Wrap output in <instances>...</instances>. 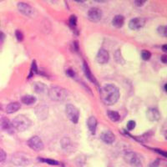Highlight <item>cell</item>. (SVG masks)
<instances>
[{
	"label": "cell",
	"mask_w": 167,
	"mask_h": 167,
	"mask_svg": "<svg viewBox=\"0 0 167 167\" xmlns=\"http://www.w3.org/2000/svg\"><path fill=\"white\" fill-rule=\"evenodd\" d=\"M102 101L108 106L115 104L120 98L119 89L113 84H106L100 89L99 91Z\"/></svg>",
	"instance_id": "6da1fadb"
},
{
	"label": "cell",
	"mask_w": 167,
	"mask_h": 167,
	"mask_svg": "<svg viewBox=\"0 0 167 167\" xmlns=\"http://www.w3.org/2000/svg\"><path fill=\"white\" fill-rule=\"evenodd\" d=\"M67 91L59 86L52 87L49 90V96L54 101H63L67 98Z\"/></svg>",
	"instance_id": "7a4b0ae2"
},
{
	"label": "cell",
	"mask_w": 167,
	"mask_h": 167,
	"mask_svg": "<svg viewBox=\"0 0 167 167\" xmlns=\"http://www.w3.org/2000/svg\"><path fill=\"white\" fill-rule=\"evenodd\" d=\"M12 125L18 131H24L31 125V121L24 115H18L13 120Z\"/></svg>",
	"instance_id": "3957f363"
},
{
	"label": "cell",
	"mask_w": 167,
	"mask_h": 167,
	"mask_svg": "<svg viewBox=\"0 0 167 167\" xmlns=\"http://www.w3.org/2000/svg\"><path fill=\"white\" fill-rule=\"evenodd\" d=\"M11 161L15 165L24 166L31 163V158L24 153H15L12 156Z\"/></svg>",
	"instance_id": "277c9868"
},
{
	"label": "cell",
	"mask_w": 167,
	"mask_h": 167,
	"mask_svg": "<svg viewBox=\"0 0 167 167\" xmlns=\"http://www.w3.org/2000/svg\"><path fill=\"white\" fill-rule=\"evenodd\" d=\"M124 159L125 162L130 165L134 167H141L142 162L140 156L133 151H126L124 155Z\"/></svg>",
	"instance_id": "5b68a950"
},
{
	"label": "cell",
	"mask_w": 167,
	"mask_h": 167,
	"mask_svg": "<svg viewBox=\"0 0 167 167\" xmlns=\"http://www.w3.org/2000/svg\"><path fill=\"white\" fill-rule=\"evenodd\" d=\"M66 115L69 120L72 121L74 124H77L79 121V117H80V112L76 107L73 105H67L65 108Z\"/></svg>",
	"instance_id": "8992f818"
},
{
	"label": "cell",
	"mask_w": 167,
	"mask_h": 167,
	"mask_svg": "<svg viewBox=\"0 0 167 167\" xmlns=\"http://www.w3.org/2000/svg\"><path fill=\"white\" fill-rule=\"evenodd\" d=\"M28 145L31 149H33L35 151H40L44 149V147L42 140L37 135H34L29 139V141H28Z\"/></svg>",
	"instance_id": "52a82bcc"
},
{
	"label": "cell",
	"mask_w": 167,
	"mask_h": 167,
	"mask_svg": "<svg viewBox=\"0 0 167 167\" xmlns=\"http://www.w3.org/2000/svg\"><path fill=\"white\" fill-rule=\"evenodd\" d=\"M102 18V11L99 8H91L88 12V18L91 22H99Z\"/></svg>",
	"instance_id": "ba28073f"
},
{
	"label": "cell",
	"mask_w": 167,
	"mask_h": 167,
	"mask_svg": "<svg viewBox=\"0 0 167 167\" xmlns=\"http://www.w3.org/2000/svg\"><path fill=\"white\" fill-rule=\"evenodd\" d=\"M145 19L143 18H132L129 23V27L132 30H138L145 25Z\"/></svg>",
	"instance_id": "9c48e42d"
},
{
	"label": "cell",
	"mask_w": 167,
	"mask_h": 167,
	"mask_svg": "<svg viewBox=\"0 0 167 167\" xmlns=\"http://www.w3.org/2000/svg\"><path fill=\"white\" fill-rule=\"evenodd\" d=\"M18 8L19 11L21 12L22 14H24V15H27V16H33V14H34V10L33 8L30 5H29L28 4H25V3H18Z\"/></svg>",
	"instance_id": "30bf717a"
},
{
	"label": "cell",
	"mask_w": 167,
	"mask_h": 167,
	"mask_svg": "<svg viewBox=\"0 0 167 167\" xmlns=\"http://www.w3.org/2000/svg\"><path fill=\"white\" fill-rule=\"evenodd\" d=\"M109 55L108 53V51L104 49H99L97 54V56H96V60L99 64H106L107 62L109 61Z\"/></svg>",
	"instance_id": "8fae6325"
},
{
	"label": "cell",
	"mask_w": 167,
	"mask_h": 167,
	"mask_svg": "<svg viewBox=\"0 0 167 167\" xmlns=\"http://www.w3.org/2000/svg\"><path fill=\"white\" fill-rule=\"evenodd\" d=\"M100 138L106 144H111V143L115 141V134H113L111 131H106L102 133L101 135H100Z\"/></svg>",
	"instance_id": "7c38bea8"
},
{
	"label": "cell",
	"mask_w": 167,
	"mask_h": 167,
	"mask_svg": "<svg viewBox=\"0 0 167 167\" xmlns=\"http://www.w3.org/2000/svg\"><path fill=\"white\" fill-rule=\"evenodd\" d=\"M35 113L39 120H44L47 118L49 111H48V108L46 106H39L35 109Z\"/></svg>",
	"instance_id": "4fadbf2b"
},
{
	"label": "cell",
	"mask_w": 167,
	"mask_h": 167,
	"mask_svg": "<svg viewBox=\"0 0 167 167\" xmlns=\"http://www.w3.org/2000/svg\"><path fill=\"white\" fill-rule=\"evenodd\" d=\"M147 118L150 121H156L159 120L160 118V114L159 110L155 108H151L147 111Z\"/></svg>",
	"instance_id": "5bb4252c"
},
{
	"label": "cell",
	"mask_w": 167,
	"mask_h": 167,
	"mask_svg": "<svg viewBox=\"0 0 167 167\" xmlns=\"http://www.w3.org/2000/svg\"><path fill=\"white\" fill-rule=\"evenodd\" d=\"M0 127L3 131H10L13 129V125L10 121L8 120L7 118H3L1 121H0Z\"/></svg>",
	"instance_id": "9a60e30c"
},
{
	"label": "cell",
	"mask_w": 167,
	"mask_h": 167,
	"mask_svg": "<svg viewBox=\"0 0 167 167\" xmlns=\"http://www.w3.org/2000/svg\"><path fill=\"white\" fill-rule=\"evenodd\" d=\"M19 109H20V104L18 102H14V103H10L9 105H8L6 107V112L8 114H12V113L17 112Z\"/></svg>",
	"instance_id": "2e32d148"
},
{
	"label": "cell",
	"mask_w": 167,
	"mask_h": 167,
	"mask_svg": "<svg viewBox=\"0 0 167 167\" xmlns=\"http://www.w3.org/2000/svg\"><path fill=\"white\" fill-rule=\"evenodd\" d=\"M84 71L85 75L87 76L88 79L90 80L91 82H93V83H95V84H97V81H96V80H95V76L92 74L90 69V67H89V65H88L85 62L84 63Z\"/></svg>",
	"instance_id": "e0dca14e"
},
{
	"label": "cell",
	"mask_w": 167,
	"mask_h": 167,
	"mask_svg": "<svg viewBox=\"0 0 167 167\" xmlns=\"http://www.w3.org/2000/svg\"><path fill=\"white\" fill-rule=\"evenodd\" d=\"M124 23V18L122 15H116L115 17H114L112 20L113 25L116 28H120L122 27Z\"/></svg>",
	"instance_id": "ac0fdd59"
},
{
	"label": "cell",
	"mask_w": 167,
	"mask_h": 167,
	"mask_svg": "<svg viewBox=\"0 0 167 167\" xmlns=\"http://www.w3.org/2000/svg\"><path fill=\"white\" fill-rule=\"evenodd\" d=\"M87 124L90 131H91V133H95V130H96V126H97V120L95 119V117H90L87 121Z\"/></svg>",
	"instance_id": "d6986e66"
},
{
	"label": "cell",
	"mask_w": 167,
	"mask_h": 167,
	"mask_svg": "<svg viewBox=\"0 0 167 167\" xmlns=\"http://www.w3.org/2000/svg\"><path fill=\"white\" fill-rule=\"evenodd\" d=\"M21 101H22V103H24V105L30 106V105H33V103H35L36 98L33 97V95H24V96H23L22 99H21Z\"/></svg>",
	"instance_id": "ffe728a7"
},
{
	"label": "cell",
	"mask_w": 167,
	"mask_h": 167,
	"mask_svg": "<svg viewBox=\"0 0 167 167\" xmlns=\"http://www.w3.org/2000/svg\"><path fill=\"white\" fill-rule=\"evenodd\" d=\"M33 89L35 90V92L38 94H43L47 90V87L42 83H35L33 85Z\"/></svg>",
	"instance_id": "44dd1931"
},
{
	"label": "cell",
	"mask_w": 167,
	"mask_h": 167,
	"mask_svg": "<svg viewBox=\"0 0 167 167\" xmlns=\"http://www.w3.org/2000/svg\"><path fill=\"white\" fill-rule=\"evenodd\" d=\"M108 116L112 121H117V120H120V115L116 111H109Z\"/></svg>",
	"instance_id": "7402d4cb"
},
{
	"label": "cell",
	"mask_w": 167,
	"mask_h": 167,
	"mask_svg": "<svg viewBox=\"0 0 167 167\" xmlns=\"http://www.w3.org/2000/svg\"><path fill=\"white\" fill-rule=\"evenodd\" d=\"M62 147L65 150H68L69 148V146H71V144H70V141H69V139L65 138L62 140Z\"/></svg>",
	"instance_id": "603a6c76"
},
{
	"label": "cell",
	"mask_w": 167,
	"mask_h": 167,
	"mask_svg": "<svg viewBox=\"0 0 167 167\" xmlns=\"http://www.w3.org/2000/svg\"><path fill=\"white\" fill-rule=\"evenodd\" d=\"M158 33H160L161 36L166 37L167 35V29L165 26H160L158 28Z\"/></svg>",
	"instance_id": "cb8c5ba5"
},
{
	"label": "cell",
	"mask_w": 167,
	"mask_h": 167,
	"mask_svg": "<svg viewBox=\"0 0 167 167\" xmlns=\"http://www.w3.org/2000/svg\"><path fill=\"white\" fill-rule=\"evenodd\" d=\"M38 73V68H37L36 62L33 61L32 63V67H31V70H30V74H29V78L32 76L33 74H35Z\"/></svg>",
	"instance_id": "d4e9b609"
},
{
	"label": "cell",
	"mask_w": 167,
	"mask_h": 167,
	"mask_svg": "<svg viewBox=\"0 0 167 167\" xmlns=\"http://www.w3.org/2000/svg\"><path fill=\"white\" fill-rule=\"evenodd\" d=\"M141 56L144 60H149L151 57V54L148 50H143L141 53Z\"/></svg>",
	"instance_id": "484cf974"
},
{
	"label": "cell",
	"mask_w": 167,
	"mask_h": 167,
	"mask_svg": "<svg viewBox=\"0 0 167 167\" xmlns=\"http://www.w3.org/2000/svg\"><path fill=\"white\" fill-rule=\"evenodd\" d=\"M69 23L70 25L72 26V27H74V26H76L77 24V17L75 15H71L70 16V18H69Z\"/></svg>",
	"instance_id": "4316f807"
},
{
	"label": "cell",
	"mask_w": 167,
	"mask_h": 167,
	"mask_svg": "<svg viewBox=\"0 0 167 167\" xmlns=\"http://www.w3.org/2000/svg\"><path fill=\"white\" fill-rule=\"evenodd\" d=\"M40 161H43V162H45V163L49 164V165H58V162H57L56 160H49V159H39Z\"/></svg>",
	"instance_id": "83f0119b"
},
{
	"label": "cell",
	"mask_w": 167,
	"mask_h": 167,
	"mask_svg": "<svg viewBox=\"0 0 167 167\" xmlns=\"http://www.w3.org/2000/svg\"><path fill=\"white\" fill-rule=\"evenodd\" d=\"M15 36L17 38V39L18 41H23L24 40V34L23 33L20 31V30H16L15 32Z\"/></svg>",
	"instance_id": "f1b7e54d"
},
{
	"label": "cell",
	"mask_w": 167,
	"mask_h": 167,
	"mask_svg": "<svg viewBox=\"0 0 167 167\" xmlns=\"http://www.w3.org/2000/svg\"><path fill=\"white\" fill-rule=\"evenodd\" d=\"M127 129L129 131H132V130H134V127H135V122H134V120H130L129 122L127 123Z\"/></svg>",
	"instance_id": "f546056e"
},
{
	"label": "cell",
	"mask_w": 167,
	"mask_h": 167,
	"mask_svg": "<svg viewBox=\"0 0 167 167\" xmlns=\"http://www.w3.org/2000/svg\"><path fill=\"white\" fill-rule=\"evenodd\" d=\"M6 153L3 149H0V162H3L6 159Z\"/></svg>",
	"instance_id": "4dcf8cb0"
},
{
	"label": "cell",
	"mask_w": 167,
	"mask_h": 167,
	"mask_svg": "<svg viewBox=\"0 0 167 167\" xmlns=\"http://www.w3.org/2000/svg\"><path fill=\"white\" fill-rule=\"evenodd\" d=\"M159 163H160V161L158 160H155L154 162H152V163L150 165V167H157L159 165Z\"/></svg>",
	"instance_id": "1f68e13d"
},
{
	"label": "cell",
	"mask_w": 167,
	"mask_h": 167,
	"mask_svg": "<svg viewBox=\"0 0 167 167\" xmlns=\"http://www.w3.org/2000/svg\"><path fill=\"white\" fill-rule=\"evenodd\" d=\"M146 1H145V0H141V1H134V3H135V4L137 5V6H142V5H144V4H145Z\"/></svg>",
	"instance_id": "d6a6232c"
},
{
	"label": "cell",
	"mask_w": 167,
	"mask_h": 167,
	"mask_svg": "<svg viewBox=\"0 0 167 167\" xmlns=\"http://www.w3.org/2000/svg\"><path fill=\"white\" fill-rule=\"evenodd\" d=\"M67 74H69V76L70 77H74V71H73V70H71V69H68V70H67Z\"/></svg>",
	"instance_id": "836d02e7"
},
{
	"label": "cell",
	"mask_w": 167,
	"mask_h": 167,
	"mask_svg": "<svg viewBox=\"0 0 167 167\" xmlns=\"http://www.w3.org/2000/svg\"><path fill=\"white\" fill-rule=\"evenodd\" d=\"M161 59H162V62H163L164 64H165V63H166V59H167V56L166 55H163V56H162V58H161Z\"/></svg>",
	"instance_id": "e575fe53"
},
{
	"label": "cell",
	"mask_w": 167,
	"mask_h": 167,
	"mask_svg": "<svg viewBox=\"0 0 167 167\" xmlns=\"http://www.w3.org/2000/svg\"><path fill=\"white\" fill-rule=\"evenodd\" d=\"M162 49H163L164 52H166V51H167V45H166V44H165V45H163V47H162Z\"/></svg>",
	"instance_id": "d590c367"
}]
</instances>
